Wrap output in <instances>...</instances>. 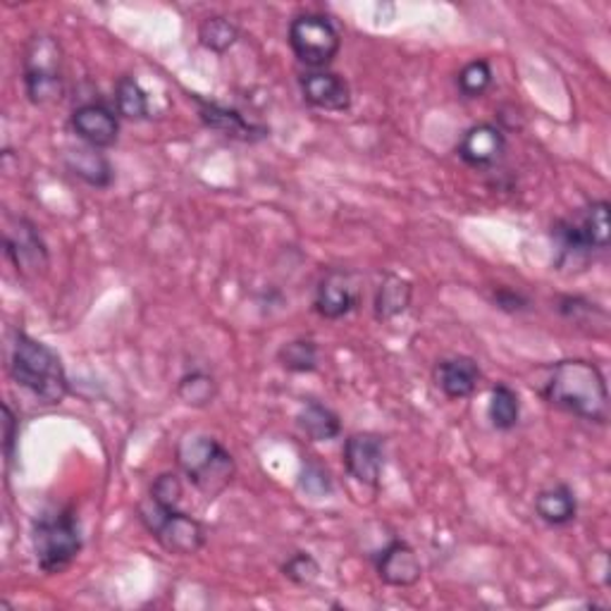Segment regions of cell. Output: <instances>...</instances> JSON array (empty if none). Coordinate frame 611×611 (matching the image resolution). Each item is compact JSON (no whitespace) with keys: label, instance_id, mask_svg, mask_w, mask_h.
<instances>
[{"label":"cell","instance_id":"obj_5","mask_svg":"<svg viewBox=\"0 0 611 611\" xmlns=\"http://www.w3.org/2000/svg\"><path fill=\"white\" fill-rule=\"evenodd\" d=\"M137 514L141 525L156 538V542L168 554L191 556L206 548L208 533L204 523L185 514V511L160 506L148 497V502L139 504Z\"/></svg>","mask_w":611,"mask_h":611},{"label":"cell","instance_id":"obj_29","mask_svg":"<svg viewBox=\"0 0 611 611\" xmlns=\"http://www.w3.org/2000/svg\"><path fill=\"white\" fill-rule=\"evenodd\" d=\"M185 497V485H181L177 473H160L151 485V500L160 506L179 509V502Z\"/></svg>","mask_w":611,"mask_h":611},{"label":"cell","instance_id":"obj_26","mask_svg":"<svg viewBox=\"0 0 611 611\" xmlns=\"http://www.w3.org/2000/svg\"><path fill=\"white\" fill-rule=\"evenodd\" d=\"M492 79H494V75H492V68L487 60H471L469 65L461 68V72L456 77V87L466 98H481L490 91Z\"/></svg>","mask_w":611,"mask_h":611},{"label":"cell","instance_id":"obj_24","mask_svg":"<svg viewBox=\"0 0 611 611\" xmlns=\"http://www.w3.org/2000/svg\"><path fill=\"white\" fill-rule=\"evenodd\" d=\"M115 106H118V115L135 122L146 120L148 112H151L148 93L135 77H122L118 81V87H115Z\"/></svg>","mask_w":611,"mask_h":611},{"label":"cell","instance_id":"obj_1","mask_svg":"<svg viewBox=\"0 0 611 611\" xmlns=\"http://www.w3.org/2000/svg\"><path fill=\"white\" fill-rule=\"evenodd\" d=\"M542 396L554 408L581 421L604 425L609 421L607 377L598 363L585 358L556 361L544 380Z\"/></svg>","mask_w":611,"mask_h":611},{"label":"cell","instance_id":"obj_7","mask_svg":"<svg viewBox=\"0 0 611 611\" xmlns=\"http://www.w3.org/2000/svg\"><path fill=\"white\" fill-rule=\"evenodd\" d=\"M292 53L311 70H325L342 48L337 27L323 14H299L289 24Z\"/></svg>","mask_w":611,"mask_h":611},{"label":"cell","instance_id":"obj_3","mask_svg":"<svg viewBox=\"0 0 611 611\" xmlns=\"http://www.w3.org/2000/svg\"><path fill=\"white\" fill-rule=\"evenodd\" d=\"M177 466L187 475V481L210 502L233 485L237 475L235 456L223 444L201 433L185 435L177 442Z\"/></svg>","mask_w":611,"mask_h":611},{"label":"cell","instance_id":"obj_6","mask_svg":"<svg viewBox=\"0 0 611 611\" xmlns=\"http://www.w3.org/2000/svg\"><path fill=\"white\" fill-rule=\"evenodd\" d=\"M22 77L24 91L35 106H53L60 101L65 93L62 48L53 37L37 35L29 39L22 58Z\"/></svg>","mask_w":611,"mask_h":611},{"label":"cell","instance_id":"obj_19","mask_svg":"<svg viewBox=\"0 0 611 611\" xmlns=\"http://www.w3.org/2000/svg\"><path fill=\"white\" fill-rule=\"evenodd\" d=\"M535 514L554 528L573 523L578 516V500L573 490L564 483L542 490L535 497Z\"/></svg>","mask_w":611,"mask_h":611},{"label":"cell","instance_id":"obj_10","mask_svg":"<svg viewBox=\"0 0 611 611\" xmlns=\"http://www.w3.org/2000/svg\"><path fill=\"white\" fill-rule=\"evenodd\" d=\"M344 469L356 483L377 490L385 471V440L375 433H354L344 442Z\"/></svg>","mask_w":611,"mask_h":611},{"label":"cell","instance_id":"obj_8","mask_svg":"<svg viewBox=\"0 0 611 611\" xmlns=\"http://www.w3.org/2000/svg\"><path fill=\"white\" fill-rule=\"evenodd\" d=\"M3 246H6V256L18 268L20 275L31 277L39 275L48 268V249L39 235L37 225L18 218V216H8L6 223V233H3Z\"/></svg>","mask_w":611,"mask_h":611},{"label":"cell","instance_id":"obj_27","mask_svg":"<svg viewBox=\"0 0 611 611\" xmlns=\"http://www.w3.org/2000/svg\"><path fill=\"white\" fill-rule=\"evenodd\" d=\"M578 218H581L583 227L588 229L594 249L607 252L609 249V204L592 201L585 208H581Z\"/></svg>","mask_w":611,"mask_h":611},{"label":"cell","instance_id":"obj_11","mask_svg":"<svg viewBox=\"0 0 611 611\" xmlns=\"http://www.w3.org/2000/svg\"><path fill=\"white\" fill-rule=\"evenodd\" d=\"M191 101L196 104V110H198V118H201V122L218 131V135L227 137V139H235V141H244V144H256L260 139H266L270 135L268 127L263 125H254L244 118V115L235 108H227L218 101H208V98H201V96H191Z\"/></svg>","mask_w":611,"mask_h":611},{"label":"cell","instance_id":"obj_32","mask_svg":"<svg viewBox=\"0 0 611 611\" xmlns=\"http://www.w3.org/2000/svg\"><path fill=\"white\" fill-rule=\"evenodd\" d=\"M494 304H497L502 311H511V313L528 308L525 296L514 289H497V294H494Z\"/></svg>","mask_w":611,"mask_h":611},{"label":"cell","instance_id":"obj_30","mask_svg":"<svg viewBox=\"0 0 611 611\" xmlns=\"http://www.w3.org/2000/svg\"><path fill=\"white\" fill-rule=\"evenodd\" d=\"M18 437H20V421L14 416V411L10 404H3V454H6V464L10 466L14 459V447H18Z\"/></svg>","mask_w":611,"mask_h":611},{"label":"cell","instance_id":"obj_9","mask_svg":"<svg viewBox=\"0 0 611 611\" xmlns=\"http://www.w3.org/2000/svg\"><path fill=\"white\" fill-rule=\"evenodd\" d=\"M361 304V287L358 277L352 270L333 268L327 270L316 289V299H313V308L325 321H339L349 316Z\"/></svg>","mask_w":611,"mask_h":611},{"label":"cell","instance_id":"obj_2","mask_svg":"<svg viewBox=\"0 0 611 611\" xmlns=\"http://www.w3.org/2000/svg\"><path fill=\"white\" fill-rule=\"evenodd\" d=\"M8 368L14 385L27 390L37 402L58 406L68 400L70 380L60 356L51 346L20 333V329L12 335Z\"/></svg>","mask_w":611,"mask_h":611},{"label":"cell","instance_id":"obj_4","mask_svg":"<svg viewBox=\"0 0 611 611\" xmlns=\"http://www.w3.org/2000/svg\"><path fill=\"white\" fill-rule=\"evenodd\" d=\"M81 528L72 506H56L43 511L31 525V548L43 573L56 575L72 566L81 552Z\"/></svg>","mask_w":611,"mask_h":611},{"label":"cell","instance_id":"obj_28","mask_svg":"<svg viewBox=\"0 0 611 611\" xmlns=\"http://www.w3.org/2000/svg\"><path fill=\"white\" fill-rule=\"evenodd\" d=\"M283 573L287 581H292L294 585H311L318 581L321 575V564L316 561V556L308 552H296L292 554L285 564H283Z\"/></svg>","mask_w":611,"mask_h":611},{"label":"cell","instance_id":"obj_21","mask_svg":"<svg viewBox=\"0 0 611 611\" xmlns=\"http://www.w3.org/2000/svg\"><path fill=\"white\" fill-rule=\"evenodd\" d=\"M218 396L216 377L206 371H189L179 377L177 383V400L191 408H206Z\"/></svg>","mask_w":611,"mask_h":611},{"label":"cell","instance_id":"obj_23","mask_svg":"<svg viewBox=\"0 0 611 611\" xmlns=\"http://www.w3.org/2000/svg\"><path fill=\"white\" fill-rule=\"evenodd\" d=\"M198 41L208 51L223 56L239 41V27L229 18H223V14H213V18H206L198 24Z\"/></svg>","mask_w":611,"mask_h":611},{"label":"cell","instance_id":"obj_15","mask_svg":"<svg viewBox=\"0 0 611 611\" xmlns=\"http://www.w3.org/2000/svg\"><path fill=\"white\" fill-rule=\"evenodd\" d=\"M304 101L318 110L346 112L352 108V89L346 79L329 70H311L299 79Z\"/></svg>","mask_w":611,"mask_h":611},{"label":"cell","instance_id":"obj_20","mask_svg":"<svg viewBox=\"0 0 611 611\" xmlns=\"http://www.w3.org/2000/svg\"><path fill=\"white\" fill-rule=\"evenodd\" d=\"M296 423H299L302 433L311 442H329V440H337L342 433L339 416L333 408L321 404V402L304 404L299 416H296Z\"/></svg>","mask_w":611,"mask_h":611},{"label":"cell","instance_id":"obj_22","mask_svg":"<svg viewBox=\"0 0 611 611\" xmlns=\"http://www.w3.org/2000/svg\"><path fill=\"white\" fill-rule=\"evenodd\" d=\"M487 416H490V423H492L494 431H502V433L514 431V427L519 425V418H521L519 394L511 390L509 385L492 387Z\"/></svg>","mask_w":611,"mask_h":611},{"label":"cell","instance_id":"obj_25","mask_svg":"<svg viewBox=\"0 0 611 611\" xmlns=\"http://www.w3.org/2000/svg\"><path fill=\"white\" fill-rule=\"evenodd\" d=\"M277 361L289 373H313L318 368V344L313 339H292L279 346Z\"/></svg>","mask_w":611,"mask_h":611},{"label":"cell","instance_id":"obj_13","mask_svg":"<svg viewBox=\"0 0 611 611\" xmlns=\"http://www.w3.org/2000/svg\"><path fill=\"white\" fill-rule=\"evenodd\" d=\"M70 127L87 146L101 148V151L118 144V137H120L118 115L104 104H85L75 108Z\"/></svg>","mask_w":611,"mask_h":611},{"label":"cell","instance_id":"obj_16","mask_svg":"<svg viewBox=\"0 0 611 611\" xmlns=\"http://www.w3.org/2000/svg\"><path fill=\"white\" fill-rule=\"evenodd\" d=\"M481 383V368L471 356L444 358L435 366V385L447 400H469Z\"/></svg>","mask_w":611,"mask_h":611},{"label":"cell","instance_id":"obj_12","mask_svg":"<svg viewBox=\"0 0 611 611\" xmlns=\"http://www.w3.org/2000/svg\"><path fill=\"white\" fill-rule=\"evenodd\" d=\"M459 158L464 160L469 168L475 170H487L497 165L506 154V137L497 125L481 122L473 125L464 131L459 146H456Z\"/></svg>","mask_w":611,"mask_h":611},{"label":"cell","instance_id":"obj_14","mask_svg":"<svg viewBox=\"0 0 611 611\" xmlns=\"http://www.w3.org/2000/svg\"><path fill=\"white\" fill-rule=\"evenodd\" d=\"M375 571L380 581L392 588H411L423 578L421 559L404 540H392L383 552H377Z\"/></svg>","mask_w":611,"mask_h":611},{"label":"cell","instance_id":"obj_18","mask_svg":"<svg viewBox=\"0 0 611 611\" xmlns=\"http://www.w3.org/2000/svg\"><path fill=\"white\" fill-rule=\"evenodd\" d=\"M411 302H414V285L402 275L387 273L375 292V318L383 323L400 318L408 311Z\"/></svg>","mask_w":611,"mask_h":611},{"label":"cell","instance_id":"obj_31","mask_svg":"<svg viewBox=\"0 0 611 611\" xmlns=\"http://www.w3.org/2000/svg\"><path fill=\"white\" fill-rule=\"evenodd\" d=\"M302 485L311 494H318V497H323V494H327L329 490H333V483H329L327 471H323L321 466H306Z\"/></svg>","mask_w":611,"mask_h":611},{"label":"cell","instance_id":"obj_17","mask_svg":"<svg viewBox=\"0 0 611 611\" xmlns=\"http://www.w3.org/2000/svg\"><path fill=\"white\" fill-rule=\"evenodd\" d=\"M62 158H65V168L85 181V185L96 189H108L112 185V165L101 154V148H91V146L68 148Z\"/></svg>","mask_w":611,"mask_h":611}]
</instances>
